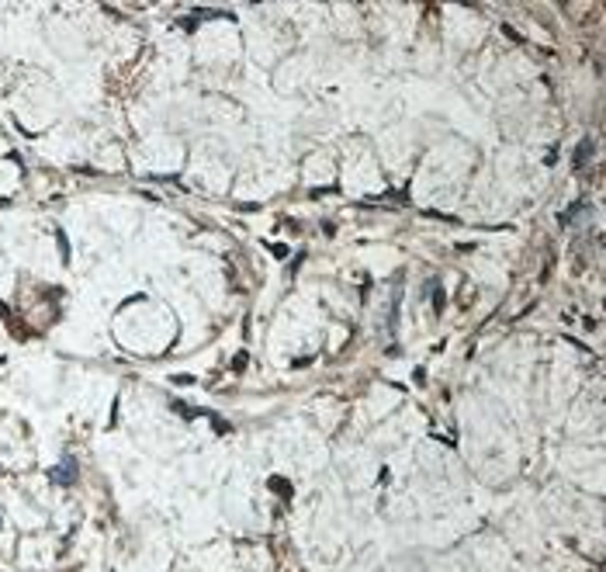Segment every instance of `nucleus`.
<instances>
[{"instance_id":"obj_1","label":"nucleus","mask_w":606,"mask_h":572,"mask_svg":"<svg viewBox=\"0 0 606 572\" xmlns=\"http://www.w3.org/2000/svg\"><path fill=\"white\" fill-rule=\"evenodd\" d=\"M73 479H77V462H69V458H66V462H63V468H59V472H52V482H56V485H69Z\"/></svg>"},{"instance_id":"obj_2","label":"nucleus","mask_w":606,"mask_h":572,"mask_svg":"<svg viewBox=\"0 0 606 572\" xmlns=\"http://www.w3.org/2000/svg\"><path fill=\"white\" fill-rule=\"evenodd\" d=\"M267 485H271V492H277V496H281V500H291V482H288V479L274 475V479H271Z\"/></svg>"},{"instance_id":"obj_3","label":"nucleus","mask_w":606,"mask_h":572,"mask_svg":"<svg viewBox=\"0 0 606 572\" xmlns=\"http://www.w3.org/2000/svg\"><path fill=\"white\" fill-rule=\"evenodd\" d=\"M585 153H589V142H582V146L575 149V163H579V167H582V163L589 160V156H585Z\"/></svg>"}]
</instances>
